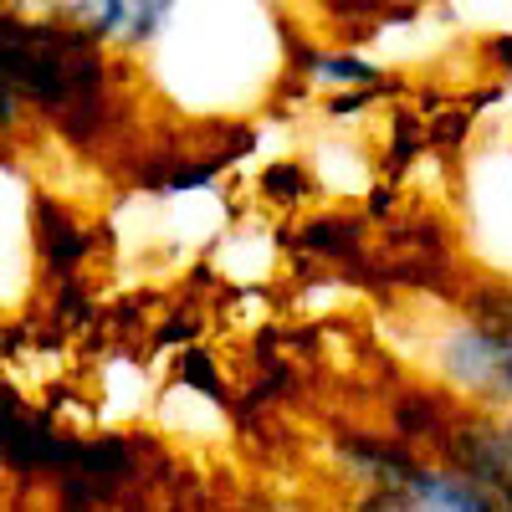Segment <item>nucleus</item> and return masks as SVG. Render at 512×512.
Masks as SVG:
<instances>
[{
    "instance_id": "f257e3e1",
    "label": "nucleus",
    "mask_w": 512,
    "mask_h": 512,
    "mask_svg": "<svg viewBox=\"0 0 512 512\" xmlns=\"http://www.w3.org/2000/svg\"><path fill=\"white\" fill-rule=\"evenodd\" d=\"M185 0H11L21 16H52L77 31H88L118 57H144L154 41L169 31Z\"/></svg>"
},
{
    "instance_id": "f03ea898",
    "label": "nucleus",
    "mask_w": 512,
    "mask_h": 512,
    "mask_svg": "<svg viewBox=\"0 0 512 512\" xmlns=\"http://www.w3.org/2000/svg\"><path fill=\"white\" fill-rule=\"evenodd\" d=\"M436 451L461 477H472L502 512H512V410L497 405L461 410Z\"/></svg>"
},
{
    "instance_id": "7ed1b4c3",
    "label": "nucleus",
    "mask_w": 512,
    "mask_h": 512,
    "mask_svg": "<svg viewBox=\"0 0 512 512\" xmlns=\"http://www.w3.org/2000/svg\"><path fill=\"white\" fill-rule=\"evenodd\" d=\"M349 512H502L472 477H461L451 461H415L390 487L364 492Z\"/></svg>"
},
{
    "instance_id": "20e7f679",
    "label": "nucleus",
    "mask_w": 512,
    "mask_h": 512,
    "mask_svg": "<svg viewBox=\"0 0 512 512\" xmlns=\"http://www.w3.org/2000/svg\"><path fill=\"white\" fill-rule=\"evenodd\" d=\"M292 72L308 77L313 88H390V67H379L374 57L354 52V47H308V52H292Z\"/></svg>"
},
{
    "instance_id": "39448f33",
    "label": "nucleus",
    "mask_w": 512,
    "mask_h": 512,
    "mask_svg": "<svg viewBox=\"0 0 512 512\" xmlns=\"http://www.w3.org/2000/svg\"><path fill=\"white\" fill-rule=\"evenodd\" d=\"M36 246H41V262L47 267L72 272L88 241H82V231H77V221L67 216V210H57L52 200H41V210H36Z\"/></svg>"
},
{
    "instance_id": "423d86ee",
    "label": "nucleus",
    "mask_w": 512,
    "mask_h": 512,
    "mask_svg": "<svg viewBox=\"0 0 512 512\" xmlns=\"http://www.w3.org/2000/svg\"><path fill=\"white\" fill-rule=\"evenodd\" d=\"M364 216H313V221H303V246H313V251H333V256H349V251H359V241H364Z\"/></svg>"
},
{
    "instance_id": "0eeeda50",
    "label": "nucleus",
    "mask_w": 512,
    "mask_h": 512,
    "mask_svg": "<svg viewBox=\"0 0 512 512\" xmlns=\"http://www.w3.org/2000/svg\"><path fill=\"white\" fill-rule=\"evenodd\" d=\"M313 175L303 164H267L262 169V195L272 200V205H303L308 195H313Z\"/></svg>"
}]
</instances>
